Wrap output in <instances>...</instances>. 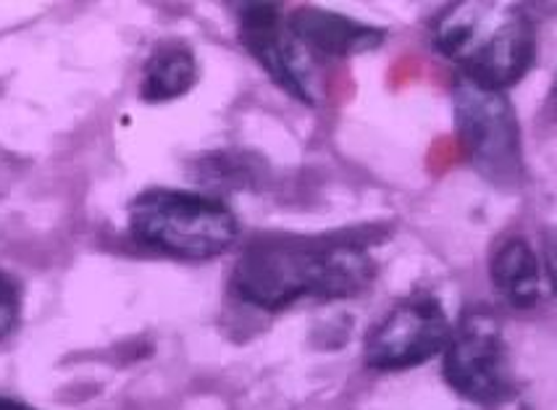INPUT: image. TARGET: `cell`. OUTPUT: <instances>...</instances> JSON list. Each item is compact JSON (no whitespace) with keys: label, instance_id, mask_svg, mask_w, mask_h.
<instances>
[{"label":"cell","instance_id":"6da1fadb","mask_svg":"<svg viewBox=\"0 0 557 410\" xmlns=\"http://www.w3.org/2000/svg\"><path fill=\"white\" fill-rule=\"evenodd\" d=\"M376 276L369 243L342 235H261L232 271L239 300L261 311H284L297 300H342L363 293Z\"/></svg>","mask_w":557,"mask_h":410},{"label":"cell","instance_id":"7a4b0ae2","mask_svg":"<svg viewBox=\"0 0 557 410\" xmlns=\"http://www.w3.org/2000/svg\"><path fill=\"white\" fill-rule=\"evenodd\" d=\"M434 42L460 77L508 90L536 59L531 18L510 3H453L436 16Z\"/></svg>","mask_w":557,"mask_h":410},{"label":"cell","instance_id":"3957f363","mask_svg":"<svg viewBox=\"0 0 557 410\" xmlns=\"http://www.w3.org/2000/svg\"><path fill=\"white\" fill-rule=\"evenodd\" d=\"M129 232L139 245L163 256L211 261L237 243L239 224L232 208L219 198L156 187L129 203Z\"/></svg>","mask_w":557,"mask_h":410},{"label":"cell","instance_id":"277c9868","mask_svg":"<svg viewBox=\"0 0 557 410\" xmlns=\"http://www.w3.org/2000/svg\"><path fill=\"white\" fill-rule=\"evenodd\" d=\"M453 113L468 163L492 185H518L523 176V148L508 95L458 77L453 87Z\"/></svg>","mask_w":557,"mask_h":410},{"label":"cell","instance_id":"5b68a950","mask_svg":"<svg viewBox=\"0 0 557 410\" xmlns=\"http://www.w3.org/2000/svg\"><path fill=\"white\" fill-rule=\"evenodd\" d=\"M442 356L447 387L473 406H499L512 395L508 345L495 315L484 311L463 315Z\"/></svg>","mask_w":557,"mask_h":410},{"label":"cell","instance_id":"8992f818","mask_svg":"<svg viewBox=\"0 0 557 410\" xmlns=\"http://www.w3.org/2000/svg\"><path fill=\"white\" fill-rule=\"evenodd\" d=\"M453 334L442 302L432 295H410L389 308L366 337V363L376 371H403L445 352Z\"/></svg>","mask_w":557,"mask_h":410},{"label":"cell","instance_id":"52a82bcc","mask_svg":"<svg viewBox=\"0 0 557 410\" xmlns=\"http://www.w3.org/2000/svg\"><path fill=\"white\" fill-rule=\"evenodd\" d=\"M239 40L248 53L265 69L271 79L302 103H313L310 69L300 40L284 24L274 3H243L239 9Z\"/></svg>","mask_w":557,"mask_h":410},{"label":"cell","instance_id":"ba28073f","mask_svg":"<svg viewBox=\"0 0 557 410\" xmlns=\"http://www.w3.org/2000/svg\"><path fill=\"white\" fill-rule=\"evenodd\" d=\"M287 27L306 48L321 50L326 55H358L376 50L387 32L356 22L334 11L302 5L287 18Z\"/></svg>","mask_w":557,"mask_h":410},{"label":"cell","instance_id":"9c48e42d","mask_svg":"<svg viewBox=\"0 0 557 410\" xmlns=\"http://www.w3.org/2000/svg\"><path fill=\"white\" fill-rule=\"evenodd\" d=\"M490 276L499 298L512 308H531L540 302V258L523 237H508L497 245L490 261Z\"/></svg>","mask_w":557,"mask_h":410},{"label":"cell","instance_id":"30bf717a","mask_svg":"<svg viewBox=\"0 0 557 410\" xmlns=\"http://www.w3.org/2000/svg\"><path fill=\"white\" fill-rule=\"evenodd\" d=\"M198 82V61L195 53L182 42H169L153 50L143 69L139 98L145 103H166L189 92Z\"/></svg>","mask_w":557,"mask_h":410},{"label":"cell","instance_id":"8fae6325","mask_svg":"<svg viewBox=\"0 0 557 410\" xmlns=\"http://www.w3.org/2000/svg\"><path fill=\"white\" fill-rule=\"evenodd\" d=\"M18 321V289L5 274H0V339H5Z\"/></svg>","mask_w":557,"mask_h":410},{"label":"cell","instance_id":"7c38bea8","mask_svg":"<svg viewBox=\"0 0 557 410\" xmlns=\"http://www.w3.org/2000/svg\"><path fill=\"white\" fill-rule=\"evenodd\" d=\"M542 261L549 287H553L557 298V226H544L542 229Z\"/></svg>","mask_w":557,"mask_h":410},{"label":"cell","instance_id":"4fadbf2b","mask_svg":"<svg viewBox=\"0 0 557 410\" xmlns=\"http://www.w3.org/2000/svg\"><path fill=\"white\" fill-rule=\"evenodd\" d=\"M0 410H32V408L24 406V402L9 400V397H0Z\"/></svg>","mask_w":557,"mask_h":410}]
</instances>
